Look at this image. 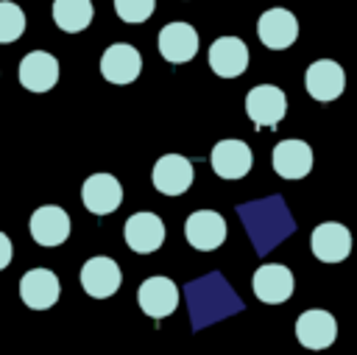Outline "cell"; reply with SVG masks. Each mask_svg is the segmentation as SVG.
Instances as JSON below:
<instances>
[{"mask_svg":"<svg viewBox=\"0 0 357 355\" xmlns=\"http://www.w3.org/2000/svg\"><path fill=\"white\" fill-rule=\"evenodd\" d=\"M245 112H248V117L254 120L257 129H265V126L268 129H276L279 120L287 112L284 92L279 87H273V84H257L245 95Z\"/></svg>","mask_w":357,"mask_h":355,"instance_id":"obj_1","label":"cell"},{"mask_svg":"<svg viewBox=\"0 0 357 355\" xmlns=\"http://www.w3.org/2000/svg\"><path fill=\"white\" fill-rule=\"evenodd\" d=\"M151 182L165 196H181L192 184V162L181 154H165L156 159Z\"/></svg>","mask_w":357,"mask_h":355,"instance_id":"obj_2","label":"cell"},{"mask_svg":"<svg viewBox=\"0 0 357 355\" xmlns=\"http://www.w3.org/2000/svg\"><path fill=\"white\" fill-rule=\"evenodd\" d=\"M257 36L268 50H284L298 36V20L287 8H268L257 22Z\"/></svg>","mask_w":357,"mask_h":355,"instance_id":"obj_3","label":"cell"},{"mask_svg":"<svg viewBox=\"0 0 357 355\" xmlns=\"http://www.w3.org/2000/svg\"><path fill=\"white\" fill-rule=\"evenodd\" d=\"M251 285H254V294H257L259 302H265V305H282V302L290 299V294L296 288V280H293V274H290L287 266H282V263H265V266L257 268Z\"/></svg>","mask_w":357,"mask_h":355,"instance_id":"obj_4","label":"cell"},{"mask_svg":"<svg viewBox=\"0 0 357 355\" xmlns=\"http://www.w3.org/2000/svg\"><path fill=\"white\" fill-rule=\"evenodd\" d=\"M142 70V56L134 45L114 42L100 56V73L112 84H131Z\"/></svg>","mask_w":357,"mask_h":355,"instance_id":"obj_5","label":"cell"},{"mask_svg":"<svg viewBox=\"0 0 357 355\" xmlns=\"http://www.w3.org/2000/svg\"><path fill=\"white\" fill-rule=\"evenodd\" d=\"M304 87L315 101H335L343 95L346 87V73L337 61L332 59H318L307 67L304 73Z\"/></svg>","mask_w":357,"mask_h":355,"instance_id":"obj_6","label":"cell"},{"mask_svg":"<svg viewBox=\"0 0 357 355\" xmlns=\"http://www.w3.org/2000/svg\"><path fill=\"white\" fill-rule=\"evenodd\" d=\"M81 201L92 215H109L123 201V187L112 173H92L81 184Z\"/></svg>","mask_w":357,"mask_h":355,"instance_id":"obj_7","label":"cell"},{"mask_svg":"<svg viewBox=\"0 0 357 355\" xmlns=\"http://www.w3.org/2000/svg\"><path fill=\"white\" fill-rule=\"evenodd\" d=\"M61 285L50 268H31L20 280V296L31 310H47L59 302Z\"/></svg>","mask_w":357,"mask_h":355,"instance_id":"obj_8","label":"cell"},{"mask_svg":"<svg viewBox=\"0 0 357 355\" xmlns=\"http://www.w3.org/2000/svg\"><path fill=\"white\" fill-rule=\"evenodd\" d=\"M137 302L145 316L165 319L178 307V288L167 277H148L137 291Z\"/></svg>","mask_w":357,"mask_h":355,"instance_id":"obj_9","label":"cell"},{"mask_svg":"<svg viewBox=\"0 0 357 355\" xmlns=\"http://www.w3.org/2000/svg\"><path fill=\"white\" fill-rule=\"evenodd\" d=\"M310 249L321 263H340L351 252V235H349V229L343 224L326 221V224H318L312 229Z\"/></svg>","mask_w":357,"mask_h":355,"instance_id":"obj_10","label":"cell"},{"mask_svg":"<svg viewBox=\"0 0 357 355\" xmlns=\"http://www.w3.org/2000/svg\"><path fill=\"white\" fill-rule=\"evenodd\" d=\"M184 235H187V243L192 249L212 252L226 240V221L215 210H198V212H192L187 218Z\"/></svg>","mask_w":357,"mask_h":355,"instance_id":"obj_11","label":"cell"},{"mask_svg":"<svg viewBox=\"0 0 357 355\" xmlns=\"http://www.w3.org/2000/svg\"><path fill=\"white\" fill-rule=\"evenodd\" d=\"M123 235H126V243H128L131 252L151 254V252H156L165 243V224L153 212H134L126 221Z\"/></svg>","mask_w":357,"mask_h":355,"instance_id":"obj_12","label":"cell"},{"mask_svg":"<svg viewBox=\"0 0 357 355\" xmlns=\"http://www.w3.org/2000/svg\"><path fill=\"white\" fill-rule=\"evenodd\" d=\"M120 282H123V274L112 257H89L81 266V288L95 299L112 296L120 288Z\"/></svg>","mask_w":357,"mask_h":355,"instance_id":"obj_13","label":"cell"},{"mask_svg":"<svg viewBox=\"0 0 357 355\" xmlns=\"http://www.w3.org/2000/svg\"><path fill=\"white\" fill-rule=\"evenodd\" d=\"M209 162L220 179H243L254 165V154L243 140H220L212 148Z\"/></svg>","mask_w":357,"mask_h":355,"instance_id":"obj_14","label":"cell"},{"mask_svg":"<svg viewBox=\"0 0 357 355\" xmlns=\"http://www.w3.org/2000/svg\"><path fill=\"white\" fill-rule=\"evenodd\" d=\"M296 338L307 349H326L337 338V321L329 310H304L296 321Z\"/></svg>","mask_w":357,"mask_h":355,"instance_id":"obj_15","label":"cell"},{"mask_svg":"<svg viewBox=\"0 0 357 355\" xmlns=\"http://www.w3.org/2000/svg\"><path fill=\"white\" fill-rule=\"evenodd\" d=\"M209 67L220 78H237L248 67V48L237 36H220L209 48Z\"/></svg>","mask_w":357,"mask_h":355,"instance_id":"obj_16","label":"cell"},{"mask_svg":"<svg viewBox=\"0 0 357 355\" xmlns=\"http://www.w3.org/2000/svg\"><path fill=\"white\" fill-rule=\"evenodd\" d=\"M59 81V61L47 50H31L20 61V84L31 92H47Z\"/></svg>","mask_w":357,"mask_h":355,"instance_id":"obj_17","label":"cell"},{"mask_svg":"<svg viewBox=\"0 0 357 355\" xmlns=\"http://www.w3.org/2000/svg\"><path fill=\"white\" fill-rule=\"evenodd\" d=\"M159 53L173 64H184V61L195 59V53H198L195 28L190 22H167L159 31Z\"/></svg>","mask_w":357,"mask_h":355,"instance_id":"obj_18","label":"cell"},{"mask_svg":"<svg viewBox=\"0 0 357 355\" xmlns=\"http://www.w3.org/2000/svg\"><path fill=\"white\" fill-rule=\"evenodd\" d=\"M70 235V215L56 207V204H45L36 207L31 215V238L39 246H59L64 243Z\"/></svg>","mask_w":357,"mask_h":355,"instance_id":"obj_19","label":"cell"},{"mask_svg":"<svg viewBox=\"0 0 357 355\" xmlns=\"http://www.w3.org/2000/svg\"><path fill=\"white\" fill-rule=\"evenodd\" d=\"M271 159H273V171L282 179H304L312 171V148L304 140H282V143H276Z\"/></svg>","mask_w":357,"mask_h":355,"instance_id":"obj_20","label":"cell"},{"mask_svg":"<svg viewBox=\"0 0 357 355\" xmlns=\"http://www.w3.org/2000/svg\"><path fill=\"white\" fill-rule=\"evenodd\" d=\"M92 17H95L92 0H53V22L67 34H78L89 28Z\"/></svg>","mask_w":357,"mask_h":355,"instance_id":"obj_21","label":"cell"},{"mask_svg":"<svg viewBox=\"0 0 357 355\" xmlns=\"http://www.w3.org/2000/svg\"><path fill=\"white\" fill-rule=\"evenodd\" d=\"M25 31V14L17 3L11 0H0V42L8 45L14 39H20Z\"/></svg>","mask_w":357,"mask_h":355,"instance_id":"obj_22","label":"cell"},{"mask_svg":"<svg viewBox=\"0 0 357 355\" xmlns=\"http://www.w3.org/2000/svg\"><path fill=\"white\" fill-rule=\"evenodd\" d=\"M156 0H114V11L123 22H145L153 14Z\"/></svg>","mask_w":357,"mask_h":355,"instance_id":"obj_23","label":"cell"},{"mask_svg":"<svg viewBox=\"0 0 357 355\" xmlns=\"http://www.w3.org/2000/svg\"><path fill=\"white\" fill-rule=\"evenodd\" d=\"M11 263V240L6 232H0V271Z\"/></svg>","mask_w":357,"mask_h":355,"instance_id":"obj_24","label":"cell"}]
</instances>
